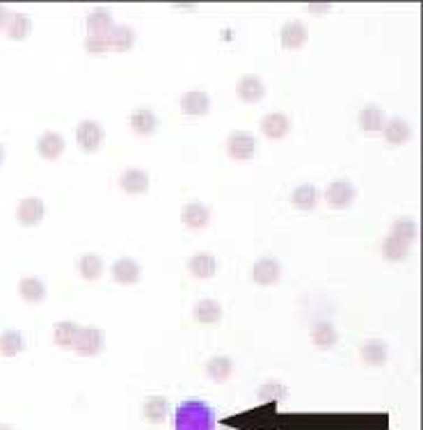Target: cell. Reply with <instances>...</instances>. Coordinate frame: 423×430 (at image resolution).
Returning <instances> with one entry per match:
<instances>
[{
  "mask_svg": "<svg viewBox=\"0 0 423 430\" xmlns=\"http://www.w3.org/2000/svg\"><path fill=\"white\" fill-rule=\"evenodd\" d=\"M113 28H115L113 14H110L106 7H96V10H92L87 14V30H89V35L106 37Z\"/></svg>",
  "mask_w": 423,
  "mask_h": 430,
  "instance_id": "ac0fdd59",
  "label": "cell"
},
{
  "mask_svg": "<svg viewBox=\"0 0 423 430\" xmlns=\"http://www.w3.org/2000/svg\"><path fill=\"white\" fill-rule=\"evenodd\" d=\"M392 229H394L392 231L394 236H399V238L408 241V243L417 241V236H419V224L414 222L412 217H399V220L394 222Z\"/></svg>",
  "mask_w": 423,
  "mask_h": 430,
  "instance_id": "836d02e7",
  "label": "cell"
},
{
  "mask_svg": "<svg viewBox=\"0 0 423 430\" xmlns=\"http://www.w3.org/2000/svg\"><path fill=\"white\" fill-rule=\"evenodd\" d=\"M311 341H314V345H318V348H332L338 341L336 327L329 323V320H320V323L311 327Z\"/></svg>",
  "mask_w": 423,
  "mask_h": 430,
  "instance_id": "484cf974",
  "label": "cell"
},
{
  "mask_svg": "<svg viewBox=\"0 0 423 430\" xmlns=\"http://www.w3.org/2000/svg\"><path fill=\"white\" fill-rule=\"evenodd\" d=\"M227 149H229V156L236 160H250L254 158V151H257V140L250 131H234L227 142Z\"/></svg>",
  "mask_w": 423,
  "mask_h": 430,
  "instance_id": "5b68a950",
  "label": "cell"
},
{
  "mask_svg": "<svg viewBox=\"0 0 423 430\" xmlns=\"http://www.w3.org/2000/svg\"><path fill=\"white\" fill-rule=\"evenodd\" d=\"M0 430H16V428L10 426V424H0Z\"/></svg>",
  "mask_w": 423,
  "mask_h": 430,
  "instance_id": "ab89813d",
  "label": "cell"
},
{
  "mask_svg": "<svg viewBox=\"0 0 423 430\" xmlns=\"http://www.w3.org/2000/svg\"><path fill=\"white\" fill-rule=\"evenodd\" d=\"M64 147H66V145H64V138L60 136V133H55V131H46L44 136L39 138V142H37L39 156L46 158V160L60 158L62 151H64Z\"/></svg>",
  "mask_w": 423,
  "mask_h": 430,
  "instance_id": "2e32d148",
  "label": "cell"
},
{
  "mask_svg": "<svg viewBox=\"0 0 423 430\" xmlns=\"http://www.w3.org/2000/svg\"><path fill=\"white\" fill-rule=\"evenodd\" d=\"M106 348V332L99 327H80V334L76 339L73 350L83 357H94Z\"/></svg>",
  "mask_w": 423,
  "mask_h": 430,
  "instance_id": "3957f363",
  "label": "cell"
},
{
  "mask_svg": "<svg viewBox=\"0 0 423 430\" xmlns=\"http://www.w3.org/2000/svg\"><path fill=\"white\" fill-rule=\"evenodd\" d=\"M174 430H215V412L201 401H185L176 408Z\"/></svg>",
  "mask_w": 423,
  "mask_h": 430,
  "instance_id": "6da1fadb",
  "label": "cell"
},
{
  "mask_svg": "<svg viewBox=\"0 0 423 430\" xmlns=\"http://www.w3.org/2000/svg\"><path fill=\"white\" fill-rule=\"evenodd\" d=\"M359 126H361V131H366V133L382 131V129H385V113H382V108L375 106V103L361 108V113H359Z\"/></svg>",
  "mask_w": 423,
  "mask_h": 430,
  "instance_id": "cb8c5ba5",
  "label": "cell"
},
{
  "mask_svg": "<svg viewBox=\"0 0 423 430\" xmlns=\"http://www.w3.org/2000/svg\"><path fill=\"white\" fill-rule=\"evenodd\" d=\"M236 92H238L241 101L245 103H259L266 96V83L254 73H245L236 83Z\"/></svg>",
  "mask_w": 423,
  "mask_h": 430,
  "instance_id": "8992f818",
  "label": "cell"
},
{
  "mask_svg": "<svg viewBox=\"0 0 423 430\" xmlns=\"http://www.w3.org/2000/svg\"><path fill=\"white\" fill-rule=\"evenodd\" d=\"M120 185L124 192H129V195H145L149 190V174L145 170H138V167H129V170L122 174Z\"/></svg>",
  "mask_w": 423,
  "mask_h": 430,
  "instance_id": "7c38bea8",
  "label": "cell"
},
{
  "mask_svg": "<svg viewBox=\"0 0 423 430\" xmlns=\"http://www.w3.org/2000/svg\"><path fill=\"white\" fill-rule=\"evenodd\" d=\"M131 129L138 133V136H151L158 129V117L156 113H151L149 108H138L131 115Z\"/></svg>",
  "mask_w": 423,
  "mask_h": 430,
  "instance_id": "d6986e66",
  "label": "cell"
},
{
  "mask_svg": "<svg viewBox=\"0 0 423 430\" xmlns=\"http://www.w3.org/2000/svg\"><path fill=\"white\" fill-rule=\"evenodd\" d=\"M167 415H169V403L165 396H151V399H147L145 408H142V417L149 424H163Z\"/></svg>",
  "mask_w": 423,
  "mask_h": 430,
  "instance_id": "ffe728a7",
  "label": "cell"
},
{
  "mask_svg": "<svg viewBox=\"0 0 423 430\" xmlns=\"http://www.w3.org/2000/svg\"><path fill=\"white\" fill-rule=\"evenodd\" d=\"M106 39H108V48L115 50V53H129L135 46V32L129 25H115L106 35Z\"/></svg>",
  "mask_w": 423,
  "mask_h": 430,
  "instance_id": "4fadbf2b",
  "label": "cell"
},
{
  "mask_svg": "<svg viewBox=\"0 0 423 430\" xmlns=\"http://www.w3.org/2000/svg\"><path fill=\"white\" fill-rule=\"evenodd\" d=\"M385 138L389 145H394V147H399V145H405V142H410L412 140V126L401 120V117H394V120H389L385 122Z\"/></svg>",
  "mask_w": 423,
  "mask_h": 430,
  "instance_id": "9a60e30c",
  "label": "cell"
},
{
  "mask_svg": "<svg viewBox=\"0 0 423 430\" xmlns=\"http://www.w3.org/2000/svg\"><path fill=\"white\" fill-rule=\"evenodd\" d=\"M10 10H7V7L5 5H0V28H5V25H7V21H10Z\"/></svg>",
  "mask_w": 423,
  "mask_h": 430,
  "instance_id": "8d00e7d4",
  "label": "cell"
},
{
  "mask_svg": "<svg viewBox=\"0 0 423 430\" xmlns=\"http://www.w3.org/2000/svg\"><path fill=\"white\" fill-rule=\"evenodd\" d=\"M194 318L204 325H215L222 320V305H220L217 300H210V298L199 300L197 307H194Z\"/></svg>",
  "mask_w": 423,
  "mask_h": 430,
  "instance_id": "603a6c76",
  "label": "cell"
},
{
  "mask_svg": "<svg viewBox=\"0 0 423 430\" xmlns=\"http://www.w3.org/2000/svg\"><path fill=\"white\" fill-rule=\"evenodd\" d=\"M188 271L197 277V280H210L217 271V261L210 255H194L188 259Z\"/></svg>",
  "mask_w": 423,
  "mask_h": 430,
  "instance_id": "7402d4cb",
  "label": "cell"
},
{
  "mask_svg": "<svg viewBox=\"0 0 423 430\" xmlns=\"http://www.w3.org/2000/svg\"><path fill=\"white\" fill-rule=\"evenodd\" d=\"M234 371V361L227 355H217L206 364V373L213 382H227Z\"/></svg>",
  "mask_w": 423,
  "mask_h": 430,
  "instance_id": "4316f807",
  "label": "cell"
},
{
  "mask_svg": "<svg viewBox=\"0 0 423 430\" xmlns=\"http://www.w3.org/2000/svg\"><path fill=\"white\" fill-rule=\"evenodd\" d=\"M78 334H80V325H76L73 320H60L53 327V341L60 348H73Z\"/></svg>",
  "mask_w": 423,
  "mask_h": 430,
  "instance_id": "44dd1931",
  "label": "cell"
},
{
  "mask_svg": "<svg viewBox=\"0 0 423 430\" xmlns=\"http://www.w3.org/2000/svg\"><path fill=\"white\" fill-rule=\"evenodd\" d=\"M179 103H181V113L190 115V117H201L210 110V96L206 92H199V89L185 92Z\"/></svg>",
  "mask_w": 423,
  "mask_h": 430,
  "instance_id": "30bf717a",
  "label": "cell"
},
{
  "mask_svg": "<svg viewBox=\"0 0 423 430\" xmlns=\"http://www.w3.org/2000/svg\"><path fill=\"white\" fill-rule=\"evenodd\" d=\"M3 160H5V147L0 145V165H3Z\"/></svg>",
  "mask_w": 423,
  "mask_h": 430,
  "instance_id": "f35d334b",
  "label": "cell"
},
{
  "mask_svg": "<svg viewBox=\"0 0 423 430\" xmlns=\"http://www.w3.org/2000/svg\"><path fill=\"white\" fill-rule=\"evenodd\" d=\"M279 275H282V266H279L277 259H270V257L259 259L252 271L254 282L259 286H273L279 280Z\"/></svg>",
  "mask_w": 423,
  "mask_h": 430,
  "instance_id": "9c48e42d",
  "label": "cell"
},
{
  "mask_svg": "<svg viewBox=\"0 0 423 430\" xmlns=\"http://www.w3.org/2000/svg\"><path fill=\"white\" fill-rule=\"evenodd\" d=\"M19 293L28 302H41L46 298V284L39 277H23L19 282Z\"/></svg>",
  "mask_w": 423,
  "mask_h": 430,
  "instance_id": "f546056e",
  "label": "cell"
},
{
  "mask_svg": "<svg viewBox=\"0 0 423 430\" xmlns=\"http://www.w3.org/2000/svg\"><path fill=\"white\" fill-rule=\"evenodd\" d=\"M279 39H282V46L289 48V50L302 48L304 44H307V39H309V28L300 19H293V21L282 25Z\"/></svg>",
  "mask_w": 423,
  "mask_h": 430,
  "instance_id": "52a82bcc",
  "label": "cell"
},
{
  "mask_svg": "<svg viewBox=\"0 0 423 430\" xmlns=\"http://www.w3.org/2000/svg\"><path fill=\"white\" fill-rule=\"evenodd\" d=\"M76 142H78V147L85 154H96L106 142V129L99 122L85 120L76 129Z\"/></svg>",
  "mask_w": 423,
  "mask_h": 430,
  "instance_id": "7a4b0ae2",
  "label": "cell"
},
{
  "mask_svg": "<svg viewBox=\"0 0 423 430\" xmlns=\"http://www.w3.org/2000/svg\"><path fill=\"white\" fill-rule=\"evenodd\" d=\"M408 255H410V243L399 238V236L389 234L382 243V257L387 261H403Z\"/></svg>",
  "mask_w": 423,
  "mask_h": 430,
  "instance_id": "f1b7e54d",
  "label": "cell"
},
{
  "mask_svg": "<svg viewBox=\"0 0 423 430\" xmlns=\"http://www.w3.org/2000/svg\"><path fill=\"white\" fill-rule=\"evenodd\" d=\"M78 271L80 275L85 277V280H99L101 275H103V259H101L99 255H85L80 257L78 261Z\"/></svg>",
  "mask_w": 423,
  "mask_h": 430,
  "instance_id": "d6a6232c",
  "label": "cell"
},
{
  "mask_svg": "<svg viewBox=\"0 0 423 430\" xmlns=\"http://www.w3.org/2000/svg\"><path fill=\"white\" fill-rule=\"evenodd\" d=\"M44 215H46V204L39 197H25L21 199L19 208H16V217H19V222L25 227L39 224L44 220Z\"/></svg>",
  "mask_w": 423,
  "mask_h": 430,
  "instance_id": "ba28073f",
  "label": "cell"
},
{
  "mask_svg": "<svg viewBox=\"0 0 423 430\" xmlns=\"http://www.w3.org/2000/svg\"><path fill=\"white\" fill-rule=\"evenodd\" d=\"M5 28H7V37L14 39V41H21L25 37H30L32 19H30V16H25V14H12Z\"/></svg>",
  "mask_w": 423,
  "mask_h": 430,
  "instance_id": "4dcf8cb0",
  "label": "cell"
},
{
  "mask_svg": "<svg viewBox=\"0 0 423 430\" xmlns=\"http://www.w3.org/2000/svg\"><path fill=\"white\" fill-rule=\"evenodd\" d=\"M286 396V387H282L279 382H268L264 387H259V399L261 401H277Z\"/></svg>",
  "mask_w": 423,
  "mask_h": 430,
  "instance_id": "e575fe53",
  "label": "cell"
},
{
  "mask_svg": "<svg viewBox=\"0 0 423 430\" xmlns=\"http://www.w3.org/2000/svg\"><path fill=\"white\" fill-rule=\"evenodd\" d=\"M291 129V120L284 113H270L261 120V131L266 133L270 140H279L284 138Z\"/></svg>",
  "mask_w": 423,
  "mask_h": 430,
  "instance_id": "e0dca14e",
  "label": "cell"
},
{
  "mask_svg": "<svg viewBox=\"0 0 423 430\" xmlns=\"http://www.w3.org/2000/svg\"><path fill=\"white\" fill-rule=\"evenodd\" d=\"M293 204L298 206L300 210H314L316 204H318V190H316V185H311V183H302L298 185V188L293 190Z\"/></svg>",
  "mask_w": 423,
  "mask_h": 430,
  "instance_id": "83f0119b",
  "label": "cell"
},
{
  "mask_svg": "<svg viewBox=\"0 0 423 430\" xmlns=\"http://www.w3.org/2000/svg\"><path fill=\"white\" fill-rule=\"evenodd\" d=\"M354 197H357V188H354L348 179H336L325 188V199L332 208L350 206L354 201Z\"/></svg>",
  "mask_w": 423,
  "mask_h": 430,
  "instance_id": "277c9868",
  "label": "cell"
},
{
  "mask_svg": "<svg viewBox=\"0 0 423 430\" xmlns=\"http://www.w3.org/2000/svg\"><path fill=\"white\" fill-rule=\"evenodd\" d=\"M309 10L314 12V14H318V12H327V10H329V5H316V3H311V5H309Z\"/></svg>",
  "mask_w": 423,
  "mask_h": 430,
  "instance_id": "74e56055",
  "label": "cell"
},
{
  "mask_svg": "<svg viewBox=\"0 0 423 430\" xmlns=\"http://www.w3.org/2000/svg\"><path fill=\"white\" fill-rule=\"evenodd\" d=\"M85 50L87 53H108V39L106 37H96V35H87L85 39Z\"/></svg>",
  "mask_w": 423,
  "mask_h": 430,
  "instance_id": "d590c367",
  "label": "cell"
},
{
  "mask_svg": "<svg viewBox=\"0 0 423 430\" xmlns=\"http://www.w3.org/2000/svg\"><path fill=\"white\" fill-rule=\"evenodd\" d=\"M140 275H142V266L138 264L135 259H120V261H115V266H113V277L120 284L124 286H131L140 280Z\"/></svg>",
  "mask_w": 423,
  "mask_h": 430,
  "instance_id": "5bb4252c",
  "label": "cell"
},
{
  "mask_svg": "<svg viewBox=\"0 0 423 430\" xmlns=\"http://www.w3.org/2000/svg\"><path fill=\"white\" fill-rule=\"evenodd\" d=\"M210 220V208L201 201H190L181 208V222L190 229H204Z\"/></svg>",
  "mask_w": 423,
  "mask_h": 430,
  "instance_id": "8fae6325",
  "label": "cell"
},
{
  "mask_svg": "<svg viewBox=\"0 0 423 430\" xmlns=\"http://www.w3.org/2000/svg\"><path fill=\"white\" fill-rule=\"evenodd\" d=\"M23 334L19 330H5L3 334H0V355L3 357H14L19 355V352L23 350Z\"/></svg>",
  "mask_w": 423,
  "mask_h": 430,
  "instance_id": "1f68e13d",
  "label": "cell"
},
{
  "mask_svg": "<svg viewBox=\"0 0 423 430\" xmlns=\"http://www.w3.org/2000/svg\"><path fill=\"white\" fill-rule=\"evenodd\" d=\"M359 355L361 359L366 361V364L371 366H382L387 357H389V352H387V343L385 341H380V339H371L361 345V350H359Z\"/></svg>",
  "mask_w": 423,
  "mask_h": 430,
  "instance_id": "d4e9b609",
  "label": "cell"
}]
</instances>
